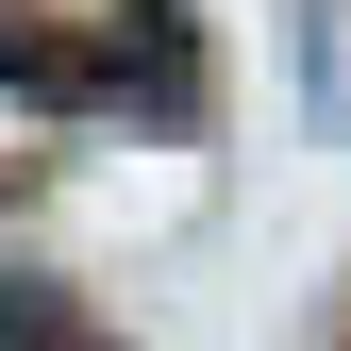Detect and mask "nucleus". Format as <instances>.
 Masks as SVG:
<instances>
[{"instance_id":"nucleus-1","label":"nucleus","mask_w":351,"mask_h":351,"mask_svg":"<svg viewBox=\"0 0 351 351\" xmlns=\"http://www.w3.org/2000/svg\"><path fill=\"white\" fill-rule=\"evenodd\" d=\"M0 101L34 117H117V34H67L34 0H0Z\"/></svg>"},{"instance_id":"nucleus-2","label":"nucleus","mask_w":351,"mask_h":351,"mask_svg":"<svg viewBox=\"0 0 351 351\" xmlns=\"http://www.w3.org/2000/svg\"><path fill=\"white\" fill-rule=\"evenodd\" d=\"M0 351H117V335L84 318L67 285H0Z\"/></svg>"}]
</instances>
